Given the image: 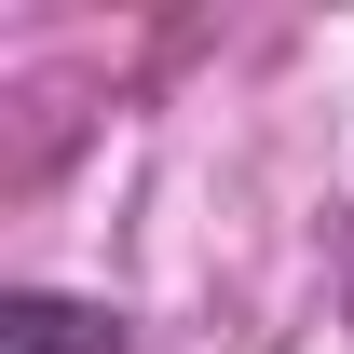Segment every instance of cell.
<instances>
[{"mask_svg":"<svg viewBox=\"0 0 354 354\" xmlns=\"http://www.w3.org/2000/svg\"><path fill=\"white\" fill-rule=\"evenodd\" d=\"M0 354H123V313L109 300H55V286H14V300H0Z\"/></svg>","mask_w":354,"mask_h":354,"instance_id":"1","label":"cell"}]
</instances>
